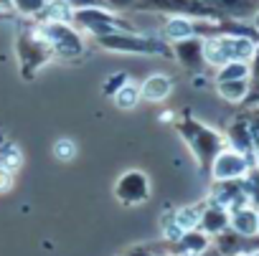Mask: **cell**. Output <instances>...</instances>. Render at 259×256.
<instances>
[{
    "label": "cell",
    "mask_w": 259,
    "mask_h": 256,
    "mask_svg": "<svg viewBox=\"0 0 259 256\" xmlns=\"http://www.w3.org/2000/svg\"><path fill=\"white\" fill-rule=\"evenodd\" d=\"M178 132L186 140V145H188V150L196 158V163H198L201 170H208L211 163H213V158L226 147L224 135L216 132V130H211L208 124L198 122L193 114H183V119L178 122Z\"/></svg>",
    "instance_id": "cell-1"
},
{
    "label": "cell",
    "mask_w": 259,
    "mask_h": 256,
    "mask_svg": "<svg viewBox=\"0 0 259 256\" xmlns=\"http://www.w3.org/2000/svg\"><path fill=\"white\" fill-rule=\"evenodd\" d=\"M259 41L244 33H213L203 38V51H206V66L219 69L229 61H251L256 54Z\"/></svg>",
    "instance_id": "cell-2"
},
{
    "label": "cell",
    "mask_w": 259,
    "mask_h": 256,
    "mask_svg": "<svg viewBox=\"0 0 259 256\" xmlns=\"http://www.w3.org/2000/svg\"><path fill=\"white\" fill-rule=\"evenodd\" d=\"M71 23L81 31V33H89L92 38H104V36H112V33H119V31H138L130 21L122 18V13H114L104 6H97V8H79L71 13Z\"/></svg>",
    "instance_id": "cell-3"
},
{
    "label": "cell",
    "mask_w": 259,
    "mask_h": 256,
    "mask_svg": "<svg viewBox=\"0 0 259 256\" xmlns=\"http://www.w3.org/2000/svg\"><path fill=\"white\" fill-rule=\"evenodd\" d=\"M38 31L49 41V46H51L56 59L76 61V59H81L87 54L84 36H81V31L71 21H44L38 26Z\"/></svg>",
    "instance_id": "cell-4"
},
{
    "label": "cell",
    "mask_w": 259,
    "mask_h": 256,
    "mask_svg": "<svg viewBox=\"0 0 259 256\" xmlns=\"http://www.w3.org/2000/svg\"><path fill=\"white\" fill-rule=\"evenodd\" d=\"M102 48L114 54H143V56H173L170 43L158 36H143L140 31H119L97 41Z\"/></svg>",
    "instance_id": "cell-5"
},
{
    "label": "cell",
    "mask_w": 259,
    "mask_h": 256,
    "mask_svg": "<svg viewBox=\"0 0 259 256\" xmlns=\"http://www.w3.org/2000/svg\"><path fill=\"white\" fill-rule=\"evenodd\" d=\"M16 56H18L21 74L26 79H33V74L54 59V51L38 28H26L16 38Z\"/></svg>",
    "instance_id": "cell-6"
},
{
    "label": "cell",
    "mask_w": 259,
    "mask_h": 256,
    "mask_svg": "<svg viewBox=\"0 0 259 256\" xmlns=\"http://www.w3.org/2000/svg\"><path fill=\"white\" fill-rule=\"evenodd\" d=\"M135 11L163 13V16H186V18H213L203 0H138Z\"/></svg>",
    "instance_id": "cell-7"
},
{
    "label": "cell",
    "mask_w": 259,
    "mask_h": 256,
    "mask_svg": "<svg viewBox=\"0 0 259 256\" xmlns=\"http://www.w3.org/2000/svg\"><path fill=\"white\" fill-rule=\"evenodd\" d=\"M251 165H254V158H251V155L239 152V150H234V147L226 145V147L213 158L208 173H211L213 180H241V178L249 173Z\"/></svg>",
    "instance_id": "cell-8"
},
{
    "label": "cell",
    "mask_w": 259,
    "mask_h": 256,
    "mask_svg": "<svg viewBox=\"0 0 259 256\" xmlns=\"http://www.w3.org/2000/svg\"><path fill=\"white\" fill-rule=\"evenodd\" d=\"M114 198L122 206H140L150 198V178L148 173L133 168L117 178L114 183Z\"/></svg>",
    "instance_id": "cell-9"
},
{
    "label": "cell",
    "mask_w": 259,
    "mask_h": 256,
    "mask_svg": "<svg viewBox=\"0 0 259 256\" xmlns=\"http://www.w3.org/2000/svg\"><path fill=\"white\" fill-rule=\"evenodd\" d=\"M211 241L221 251V256H256L259 253V233L246 236L234 228H226L219 236H213Z\"/></svg>",
    "instance_id": "cell-10"
},
{
    "label": "cell",
    "mask_w": 259,
    "mask_h": 256,
    "mask_svg": "<svg viewBox=\"0 0 259 256\" xmlns=\"http://www.w3.org/2000/svg\"><path fill=\"white\" fill-rule=\"evenodd\" d=\"M170 54L173 59L188 69V71H203L206 66V51H203V36H186L170 43Z\"/></svg>",
    "instance_id": "cell-11"
},
{
    "label": "cell",
    "mask_w": 259,
    "mask_h": 256,
    "mask_svg": "<svg viewBox=\"0 0 259 256\" xmlns=\"http://www.w3.org/2000/svg\"><path fill=\"white\" fill-rule=\"evenodd\" d=\"M216 21H251L259 11V0H203Z\"/></svg>",
    "instance_id": "cell-12"
},
{
    "label": "cell",
    "mask_w": 259,
    "mask_h": 256,
    "mask_svg": "<svg viewBox=\"0 0 259 256\" xmlns=\"http://www.w3.org/2000/svg\"><path fill=\"white\" fill-rule=\"evenodd\" d=\"M208 200L221 203V206L229 208V211H234V208L249 203L241 180H213V188H211V198H208Z\"/></svg>",
    "instance_id": "cell-13"
},
{
    "label": "cell",
    "mask_w": 259,
    "mask_h": 256,
    "mask_svg": "<svg viewBox=\"0 0 259 256\" xmlns=\"http://www.w3.org/2000/svg\"><path fill=\"white\" fill-rule=\"evenodd\" d=\"M198 231H203L206 236H219L221 231L229 228V208H224L221 203H213L208 200L203 208H201V216H198Z\"/></svg>",
    "instance_id": "cell-14"
},
{
    "label": "cell",
    "mask_w": 259,
    "mask_h": 256,
    "mask_svg": "<svg viewBox=\"0 0 259 256\" xmlns=\"http://www.w3.org/2000/svg\"><path fill=\"white\" fill-rule=\"evenodd\" d=\"M226 145L239 150V152H246L254 158V140H251V132H249V122H246V114H236L229 127H226V135H224Z\"/></svg>",
    "instance_id": "cell-15"
},
{
    "label": "cell",
    "mask_w": 259,
    "mask_h": 256,
    "mask_svg": "<svg viewBox=\"0 0 259 256\" xmlns=\"http://www.w3.org/2000/svg\"><path fill=\"white\" fill-rule=\"evenodd\" d=\"M229 228L246 233V236H256L259 233V208H254L251 203H244L229 211Z\"/></svg>",
    "instance_id": "cell-16"
},
{
    "label": "cell",
    "mask_w": 259,
    "mask_h": 256,
    "mask_svg": "<svg viewBox=\"0 0 259 256\" xmlns=\"http://www.w3.org/2000/svg\"><path fill=\"white\" fill-rule=\"evenodd\" d=\"M140 94L145 101H165L173 94V79L168 74H150L140 84Z\"/></svg>",
    "instance_id": "cell-17"
},
{
    "label": "cell",
    "mask_w": 259,
    "mask_h": 256,
    "mask_svg": "<svg viewBox=\"0 0 259 256\" xmlns=\"http://www.w3.org/2000/svg\"><path fill=\"white\" fill-rule=\"evenodd\" d=\"M206 246H211V236H206L203 231H198V228H191V231H186V233H181L176 241H173V253L176 256H191V253H198V251H203Z\"/></svg>",
    "instance_id": "cell-18"
},
{
    "label": "cell",
    "mask_w": 259,
    "mask_h": 256,
    "mask_svg": "<svg viewBox=\"0 0 259 256\" xmlns=\"http://www.w3.org/2000/svg\"><path fill=\"white\" fill-rule=\"evenodd\" d=\"M216 91L229 104H246L251 94V79H234V81H216Z\"/></svg>",
    "instance_id": "cell-19"
},
{
    "label": "cell",
    "mask_w": 259,
    "mask_h": 256,
    "mask_svg": "<svg viewBox=\"0 0 259 256\" xmlns=\"http://www.w3.org/2000/svg\"><path fill=\"white\" fill-rule=\"evenodd\" d=\"M251 76V61H229L216 69V81H234V79H249Z\"/></svg>",
    "instance_id": "cell-20"
},
{
    "label": "cell",
    "mask_w": 259,
    "mask_h": 256,
    "mask_svg": "<svg viewBox=\"0 0 259 256\" xmlns=\"http://www.w3.org/2000/svg\"><path fill=\"white\" fill-rule=\"evenodd\" d=\"M112 99H114V104L119 107V109H135L138 104H140V99H143V94H140V86L138 84H124V86H119L114 94H112Z\"/></svg>",
    "instance_id": "cell-21"
},
{
    "label": "cell",
    "mask_w": 259,
    "mask_h": 256,
    "mask_svg": "<svg viewBox=\"0 0 259 256\" xmlns=\"http://www.w3.org/2000/svg\"><path fill=\"white\" fill-rule=\"evenodd\" d=\"M241 183H244V190H246L249 203H251L254 208H259V165H256V163L249 168V173L241 178Z\"/></svg>",
    "instance_id": "cell-22"
},
{
    "label": "cell",
    "mask_w": 259,
    "mask_h": 256,
    "mask_svg": "<svg viewBox=\"0 0 259 256\" xmlns=\"http://www.w3.org/2000/svg\"><path fill=\"white\" fill-rule=\"evenodd\" d=\"M11 3H13V13L26 16V18H36L44 13L49 0H11Z\"/></svg>",
    "instance_id": "cell-23"
},
{
    "label": "cell",
    "mask_w": 259,
    "mask_h": 256,
    "mask_svg": "<svg viewBox=\"0 0 259 256\" xmlns=\"http://www.w3.org/2000/svg\"><path fill=\"white\" fill-rule=\"evenodd\" d=\"M251 94H249V99H246V107H251V104H259V46H256V54H254V59H251Z\"/></svg>",
    "instance_id": "cell-24"
},
{
    "label": "cell",
    "mask_w": 259,
    "mask_h": 256,
    "mask_svg": "<svg viewBox=\"0 0 259 256\" xmlns=\"http://www.w3.org/2000/svg\"><path fill=\"white\" fill-rule=\"evenodd\" d=\"M246 122H249V132H251V140H254V155L259 152V104H251L246 112Z\"/></svg>",
    "instance_id": "cell-25"
},
{
    "label": "cell",
    "mask_w": 259,
    "mask_h": 256,
    "mask_svg": "<svg viewBox=\"0 0 259 256\" xmlns=\"http://www.w3.org/2000/svg\"><path fill=\"white\" fill-rule=\"evenodd\" d=\"M102 6L114 11V13H124V11H135L138 0H102Z\"/></svg>",
    "instance_id": "cell-26"
},
{
    "label": "cell",
    "mask_w": 259,
    "mask_h": 256,
    "mask_svg": "<svg viewBox=\"0 0 259 256\" xmlns=\"http://www.w3.org/2000/svg\"><path fill=\"white\" fill-rule=\"evenodd\" d=\"M127 81H130V79H127V74H122V71H117V74H112V76H109V79L104 81V91H107V94L112 96V94H114V91H117L119 86H124Z\"/></svg>",
    "instance_id": "cell-27"
},
{
    "label": "cell",
    "mask_w": 259,
    "mask_h": 256,
    "mask_svg": "<svg viewBox=\"0 0 259 256\" xmlns=\"http://www.w3.org/2000/svg\"><path fill=\"white\" fill-rule=\"evenodd\" d=\"M66 3L74 11H79V8H97V6H102V0H66Z\"/></svg>",
    "instance_id": "cell-28"
},
{
    "label": "cell",
    "mask_w": 259,
    "mask_h": 256,
    "mask_svg": "<svg viewBox=\"0 0 259 256\" xmlns=\"http://www.w3.org/2000/svg\"><path fill=\"white\" fill-rule=\"evenodd\" d=\"M122 256H155V251H153V246H135Z\"/></svg>",
    "instance_id": "cell-29"
},
{
    "label": "cell",
    "mask_w": 259,
    "mask_h": 256,
    "mask_svg": "<svg viewBox=\"0 0 259 256\" xmlns=\"http://www.w3.org/2000/svg\"><path fill=\"white\" fill-rule=\"evenodd\" d=\"M191 256H221V251L213 246V241H211V246H206L203 251H198V253H191Z\"/></svg>",
    "instance_id": "cell-30"
},
{
    "label": "cell",
    "mask_w": 259,
    "mask_h": 256,
    "mask_svg": "<svg viewBox=\"0 0 259 256\" xmlns=\"http://www.w3.org/2000/svg\"><path fill=\"white\" fill-rule=\"evenodd\" d=\"M0 13H13V3H11V0H0Z\"/></svg>",
    "instance_id": "cell-31"
},
{
    "label": "cell",
    "mask_w": 259,
    "mask_h": 256,
    "mask_svg": "<svg viewBox=\"0 0 259 256\" xmlns=\"http://www.w3.org/2000/svg\"><path fill=\"white\" fill-rule=\"evenodd\" d=\"M251 26H254V28H256V33H259V11H256V16L251 18Z\"/></svg>",
    "instance_id": "cell-32"
},
{
    "label": "cell",
    "mask_w": 259,
    "mask_h": 256,
    "mask_svg": "<svg viewBox=\"0 0 259 256\" xmlns=\"http://www.w3.org/2000/svg\"><path fill=\"white\" fill-rule=\"evenodd\" d=\"M155 256H176L173 251H163V253H155Z\"/></svg>",
    "instance_id": "cell-33"
},
{
    "label": "cell",
    "mask_w": 259,
    "mask_h": 256,
    "mask_svg": "<svg viewBox=\"0 0 259 256\" xmlns=\"http://www.w3.org/2000/svg\"><path fill=\"white\" fill-rule=\"evenodd\" d=\"M254 163H256V165H259V152H256V155H254Z\"/></svg>",
    "instance_id": "cell-34"
}]
</instances>
